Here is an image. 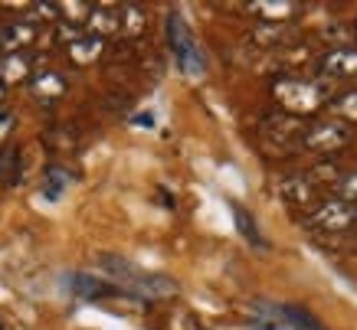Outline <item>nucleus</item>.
Segmentation results:
<instances>
[{"label":"nucleus","mask_w":357,"mask_h":330,"mask_svg":"<svg viewBox=\"0 0 357 330\" xmlns=\"http://www.w3.org/2000/svg\"><path fill=\"white\" fill-rule=\"evenodd\" d=\"M275 98H279L282 105L308 111V108L318 105L321 92H318L314 86H308V82H302V79H285V82H279V86H275Z\"/></svg>","instance_id":"obj_5"},{"label":"nucleus","mask_w":357,"mask_h":330,"mask_svg":"<svg viewBox=\"0 0 357 330\" xmlns=\"http://www.w3.org/2000/svg\"><path fill=\"white\" fill-rule=\"evenodd\" d=\"M66 183V173L63 171H50V183H46V196H59V190H63Z\"/></svg>","instance_id":"obj_18"},{"label":"nucleus","mask_w":357,"mask_h":330,"mask_svg":"<svg viewBox=\"0 0 357 330\" xmlns=\"http://www.w3.org/2000/svg\"><path fill=\"white\" fill-rule=\"evenodd\" d=\"M236 223H239V233L246 235L252 245H266V242H262V235L256 233V223H252V216H246L243 210H236Z\"/></svg>","instance_id":"obj_16"},{"label":"nucleus","mask_w":357,"mask_h":330,"mask_svg":"<svg viewBox=\"0 0 357 330\" xmlns=\"http://www.w3.org/2000/svg\"><path fill=\"white\" fill-rule=\"evenodd\" d=\"M36 40V26L30 20H7L0 23V53H20L23 46H30Z\"/></svg>","instance_id":"obj_6"},{"label":"nucleus","mask_w":357,"mask_h":330,"mask_svg":"<svg viewBox=\"0 0 357 330\" xmlns=\"http://www.w3.org/2000/svg\"><path fill=\"white\" fill-rule=\"evenodd\" d=\"M318 69L331 79H351V75H357V49L354 46H337L318 63Z\"/></svg>","instance_id":"obj_7"},{"label":"nucleus","mask_w":357,"mask_h":330,"mask_svg":"<svg viewBox=\"0 0 357 330\" xmlns=\"http://www.w3.org/2000/svg\"><path fill=\"white\" fill-rule=\"evenodd\" d=\"M89 36H105V33H119V7H92L86 17Z\"/></svg>","instance_id":"obj_9"},{"label":"nucleus","mask_w":357,"mask_h":330,"mask_svg":"<svg viewBox=\"0 0 357 330\" xmlns=\"http://www.w3.org/2000/svg\"><path fill=\"white\" fill-rule=\"evenodd\" d=\"M30 86H33V92H36V98H43V102H56V98L66 92V82L56 72H36Z\"/></svg>","instance_id":"obj_12"},{"label":"nucleus","mask_w":357,"mask_h":330,"mask_svg":"<svg viewBox=\"0 0 357 330\" xmlns=\"http://www.w3.org/2000/svg\"><path fill=\"white\" fill-rule=\"evenodd\" d=\"M341 200L357 206V173H344L341 177Z\"/></svg>","instance_id":"obj_17"},{"label":"nucleus","mask_w":357,"mask_h":330,"mask_svg":"<svg viewBox=\"0 0 357 330\" xmlns=\"http://www.w3.org/2000/svg\"><path fill=\"white\" fill-rule=\"evenodd\" d=\"M69 288L76 291L79 298L86 301H102V298H112V294H119V288L109 285V281H98L92 275H73L69 278Z\"/></svg>","instance_id":"obj_8"},{"label":"nucleus","mask_w":357,"mask_h":330,"mask_svg":"<svg viewBox=\"0 0 357 330\" xmlns=\"http://www.w3.org/2000/svg\"><path fill=\"white\" fill-rule=\"evenodd\" d=\"M312 223L318 229H328V233H344L357 223V206L344 200H325L318 203V210L312 213Z\"/></svg>","instance_id":"obj_3"},{"label":"nucleus","mask_w":357,"mask_h":330,"mask_svg":"<svg viewBox=\"0 0 357 330\" xmlns=\"http://www.w3.org/2000/svg\"><path fill=\"white\" fill-rule=\"evenodd\" d=\"M341 108H344V111H351V115L357 118V95H347L344 102H341Z\"/></svg>","instance_id":"obj_20"},{"label":"nucleus","mask_w":357,"mask_h":330,"mask_svg":"<svg viewBox=\"0 0 357 330\" xmlns=\"http://www.w3.org/2000/svg\"><path fill=\"white\" fill-rule=\"evenodd\" d=\"M66 49H69V56H73V63L89 65L102 56V40H98V36H76Z\"/></svg>","instance_id":"obj_10"},{"label":"nucleus","mask_w":357,"mask_h":330,"mask_svg":"<svg viewBox=\"0 0 357 330\" xmlns=\"http://www.w3.org/2000/svg\"><path fill=\"white\" fill-rule=\"evenodd\" d=\"M10 131H13V115L10 111H0V144L10 138Z\"/></svg>","instance_id":"obj_19"},{"label":"nucleus","mask_w":357,"mask_h":330,"mask_svg":"<svg viewBox=\"0 0 357 330\" xmlns=\"http://www.w3.org/2000/svg\"><path fill=\"white\" fill-rule=\"evenodd\" d=\"M102 265L109 268L112 275L119 278L121 285L128 288L131 294H138L144 301H161V298H174L177 294V285H174L167 275H151V272H141L138 265H131L125 258H115V256H105Z\"/></svg>","instance_id":"obj_1"},{"label":"nucleus","mask_w":357,"mask_h":330,"mask_svg":"<svg viewBox=\"0 0 357 330\" xmlns=\"http://www.w3.org/2000/svg\"><path fill=\"white\" fill-rule=\"evenodd\" d=\"M282 196L285 203H314V187L308 177H289L282 183Z\"/></svg>","instance_id":"obj_13"},{"label":"nucleus","mask_w":357,"mask_h":330,"mask_svg":"<svg viewBox=\"0 0 357 330\" xmlns=\"http://www.w3.org/2000/svg\"><path fill=\"white\" fill-rule=\"evenodd\" d=\"M167 43H171L174 56H177V63H181L184 72H190V75L204 72V56H200V49H197L194 36H190V30H187V23L181 20L177 13L167 17Z\"/></svg>","instance_id":"obj_2"},{"label":"nucleus","mask_w":357,"mask_h":330,"mask_svg":"<svg viewBox=\"0 0 357 330\" xmlns=\"http://www.w3.org/2000/svg\"><path fill=\"white\" fill-rule=\"evenodd\" d=\"M354 33H357V26H354Z\"/></svg>","instance_id":"obj_22"},{"label":"nucleus","mask_w":357,"mask_h":330,"mask_svg":"<svg viewBox=\"0 0 357 330\" xmlns=\"http://www.w3.org/2000/svg\"><path fill=\"white\" fill-rule=\"evenodd\" d=\"M351 138V128L344 121H328V125H314L308 134H305V144L312 150H321V154H331V150H341Z\"/></svg>","instance_id":"obj_4"},{"label":"nucleus","mask_w":357,"mask_h":330,"mask_svg":"<svg viewBox=\"0 0 357 330\" xmlns=\"http://www.w3.org/2000/svg\"><path fill=\"white\" fill-rule=\"evenodd\" d=\"M23 177V157L17 148H3L0 150V183L3 187H13V183H20Z\"/></svg>","instance_id":"obj_11"},{"label":"nucleus","mask_w":357,"mask_h":330,"mask_svg":"<svg viewBox=\"0 0 357 330\" xmlns=\"http://www.w3.org/2000/svg\"><path fill=\"white\" fill-rule=\"evenodd\" d=\"M3 92H7V86H3V82H0V105H3Z\"/></svg>","instance_id":"obj_21"},{"label":"nucleus","mask_w":357,"mask_h":330,"mask_svg":"<svg viewBox=\"0 0 357 330\" xmlns=\"http://www.w3.org/2000/svg\"><path fill=\"white\" fill-rule=\"evenodd\" d=\"M26 72H30L26 56L13 53V56H3V59H0V82H3V86H7V82H20V79H26Z\"/></svg>","instance_id":"obj_14"},{"label":"nucleus","mask_w":357,"mask_h":330,"mask_svg":"<svg viewBox=\"0 0 357 330\" xmlns=\"http://www.w3.org/2000/svg\"><path fill=\"white\" fill-rule=\"evenodd\" d=\"M144 26H148V20H144V10H141V7H121L119 10V30H125L128 36L141 33Z\"/></svg>","instance_id":"obj_15"}]
</instances>
